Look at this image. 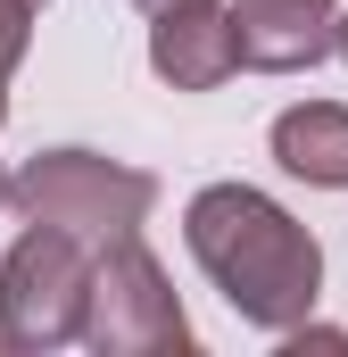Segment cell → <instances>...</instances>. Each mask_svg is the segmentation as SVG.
<instances>
[{
	"label": "cell",
	"instance_id": "7a4b0ae2",
	"mask_svg": "<svg viewBox=\"0 0 348 357\" xmlns=\"http://www.w3.org/2000/svg\"><path fill=\"white\" fill-rule=\"evenodd\" d=\"M8 208L25 225H50V233H75L84 250L108 241H133L158 208V175L150 167H125V158H100V150H42L17 167Z\"/></svg>",
	"mask_w": 348,
	"mask_h": 357
},
{
	"label": "cell",
	"instance_id": "ba28073f",
	"mask_svg": "<svg viewBox=\"0 0 348 357\" xmlns=\"http://www.w3.org/2000/svg\"><path fill=\"white\" fill-rule=\"evenodd\" d=\"M33 50V0H0V125H8V75Z\"/></svg>",
	"mask_w": 348,
	"mask_h": 357
},
{
	"label": "cell",
	"instance_id": "7c38bea8",
	"mask_svg": "<svg viewBox=\"0 0 348 357\" xmlns=\"http://www.w3.org/2000/svg\"><path fill=\"white\" fill-rule=\"evenodd\" d=\"M33 8H42V0H33Z\"/></svg>",
	"mask_w": 348,
	"mask_h": 357
},
{
	"label": "cell",
	"instance_id": "5b68a950",
	"mask_svg": "<svg viewBox=\"0 0 348 357\" xmlns=\"http://www.w3.org/2000/svg\"><path fill=\"white\" fill-rule=\"evenodd\" d=\"M150 75L166 91H216L241 75L232 0H174L150 17Z\"/></svg>",
	"mask_w": 348,
	"mask_h": 357
},
{
	"label": "cell",
	"instance_id": "6da1fadb",
	"mask_svg": "<svg viewBox=\"0 0 348 357\" xmlns=\"http://www.w3.org/2000/svg\"><path fill=\"white\" fill-rule=\"evenodd\" d=\"M182 241H191L199 274L224 291V307L241 324H258V333L307 324L315 299H324V241L282 199H265L258 183H207V191H191Z\"/></svg>",
	"mask_w": 348,
	"mask_h": 357
},
{
	"label": "cell",
	"instance_id": "3957f363",
	"mask_svg": "<svg viewBox=\"0 0 348 357\" xmlns=\"http://www.w3.org/2000/svg\"><path fill=\"white\" fill-rule=\"evenodd\" d=\"M91 258L75 233L25 225L17 250L0 258V341L8 349H67L84 341V307H91Z\"/></svg>",
	"mask_w": 348,
	"mask_h": 357
},
{
	"label": "cell",
	"instance_id": "277c9868",
	"mask_svg": "<svg viewBox=\"0 0 348 357\" xmlns=\"http://www.w3.org/2000/svg\"><path fill=\"white\" fill-rule=\"evenodd\" d=\"M84 349L100 357H166V349H191V316L174 299L166 266L133 241H108L91 258V307H84Z\"/></svg>",
	"mask_w": 348,
	"mask_h": 357
},
{
	"label": "cell",
	"instance_id": "9c48e42d",
	"mask_svg": "<svg viewBox=\"0 0 348 357\" xmlns=\"http://www.w3.org/2000/svg\"><path fill=\"white\" fill-rule=\"evenodd\" d=\"M133 8H141V17H158V8H174V0H133Z\"/></svg>",
	"mask_w": 348,
	"mask_h": 357
},
{
	"label": "cell",
	"instance_id": "8fae6325",
	"mask_svg": "<svg viewBox=\"0 0 348 357\" xmlns=\"http://www.w3.org/2000/svg\"><path fill=\"white\" fill-rule=\"evenodd\" d=\"M340 59H348V8H340Z\"/></svg>",
	"mask_w": 348,
	"mask_h": 357
},
{
	"label": "cell",
	"instance_id": "52a82bcc",
	"mask_svg": "<svg viewBox=\"0 0 348 357\" xmlns=\"http://www.w3.org/2000/svg\"><path fill=\"white\" fill-rule=\"evenodd\" d=\"M274 167L299 183H315V191H348V108L340 100H299V108H282L274 116Z\"/></svg>",
	"mask_w": 348,
	"mask_h": 357
},
{
	"label": "cell",
	"instance_id": "8992f818",
	"mask_svg": "<svg viewBox=\"0 0 348 357\" xmlns=\"http://www.w3.org/2000/svg\"><path fill=\"white\" fill-rule=\"evenodd\" d=\"M241 67L258 75H307L340 50V0H232Z\"/></svg>",
	"mask_w": 348,
	"mask_h": 357
},
{
	"label": "cell",
	"instance_id": "30bf717a",
	"mask_svg": "<svg viewBox=\"0 0 348 357\" xmlns=\"http://www.w3.org/2000/svg\"><path fill=\"white\" fill-rule=\"evenodd\" d=\"M8 191H17V175H8V167H0V208H8Z\"/></svg>",
	"mask_w": 348,
	"mask_h": 357
}]
</instances>
